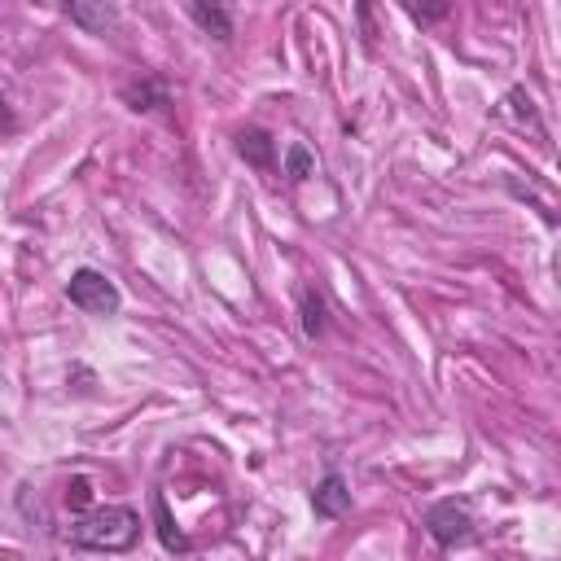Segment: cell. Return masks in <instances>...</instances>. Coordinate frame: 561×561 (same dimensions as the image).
Segmentation results:
<instances>
[{
	"instance_id": "obj_8",
	"label": "cell",
	"mask_w": 561,
	"mask_h": 561,
	"mask_svg": "<svg viewBox=\"0 0 561 561\" xmlns=\"http://www.w3.org/2000/svg\"><path fill=\"white\" fill-rule=\"evenodd\" d=\"M124 101L132 110H158V105H171V92H167V84L158 75H145V79L124 84Z\"/></svg>"
},
{
	"instance_id": "obj_6",
	"label": "cell",
	"mask_w": 561,
	"mask_h": 561,
	"mask_svg": "<svg viewBox=\"0 0 561 561\" xmlns=\"http://www.w3.org/2000/svg\"><path fill=\"white\" fill-rule=\"evenodd\" d=\"M189 18H193L206 36H215L219 44L233 40V14L224 10V5H206V0H193V5H189Z\"/></svg>"
},
{
	"instance_id": "obj_5",
	"label": "cell",
	"mask_w": 561,
	"mask_h": 561,
	"mask_svg": "<svg viewBox=\"0 0 561 561\" xmlns=\"http://www.w3.org/2000/svg\"><path fill=\"white\" fill-rule=\"evenodd\" d=\"M238 154H242L251 167L272 171V163H277V141H272L264 128H246V132H238Z\"/></svg>"
},
{
	"instance_id": "obj_14",
	"label": "cell",
	"mask_w": 561,
	"mask_h": 561,
	"mask_svg": "<svg viewBox=\"0 0 561 561\" xmlns=\"http://www.w3.org/2000/svg\"><path fill=\"white\" fill-rule=\"evenodd\" d=\"M18 128V119H14V110H10V101L0 97V132H14Z\"/></svg>"
},
{
	"instance_id": "obj_9",
	"label": "cell",
	"mask_w": 561,
	"mask_h": 561,
	"mask_svg": "<svg viewBox=\"0 0 561 561\" xmlns=\"http://www.w3.org/2000/svg\"><path fill=\"white\" fill-rule=\"evenodd\" d=\"M298 320H303V339H307V343L324 339V298H320L311 285L298 290Z\"/></svg>"
},
{
	"instance_id": "obj_3",
	"label": "cell",
	"mask_w": 561,
	"mask_h": 561,
	"mask_svg": "<svg viewBox=\"0 0 561 561\" xmlns=\"http://www.w3.org/2000/svg\"><path fill=\"white\" fill-rule=\"evenodd\" d=\"M425 535L438 544V548H457V544H470L474 539V518L461 500H438L430 505L425 513Z\"/></svg>"
},
{
	"instance_id": "obj_4",
	"label": "cell",
	"mask_w": 561,
	"mask_h": 561,
	"mask_svg": "<svg viewBox=\"0 0 561 561\" xmlns=\"http://www.w3.org/2000/svg\"><path fill=\"white\" fill-rule=\"evenodd\" d=\"M311 509H316V518H324V522L347 518V513H352V487H347V479H343V474H324V479L316 483V492H311Z\"/></svg>"
},
{
	"instance_id": "obj_2",
	"label": "cell",
	"mask_w": 561,
	"mask_h": 561,
	"mask_svg": "<svg viewBox=\"0 0 561 561\" xmlns=\"http://www.w3.org/2000/svg\"><path fill=\"white\" fill-rule=\"evenodd\" d=\"M66 298H71V307H79L88 316H115L124 307L119 285L97 268H75L71 281H66Z\"/></svg>"
},
{
	"instance_id": "obj_11",
	"label": "cell",
	"mask_w": 561,
	"mask_h": 561,
	"mask_svg": "<svg viewBox=\"0 0 561 561\" xmlns=\"http://www.w3.org/2000/svg\"><path fill=\"white\" fill-rule=\"evenodd\" d=\"M311 171H316V158L307 154V145H290V150H285V176L298 184V180H307Z\"/></svg>"
},
{
	"instance_id": "obj_13",
	"label": "cell",
	"mask_w": 561,
	"mask_h": 561,
	"mask_svg": "<svg viewBox=\"0 0 561 561\" xmlns=\"http://www.w3.org/2000/svg\"><path fill=\"white\" fill-rule=\"evenodd\" d=\"M408 14H412L417 23H438V18H447L452 10H447V5H430V10H421V5H408Z\"/></svg>"
},
{
	"instance_id": "obj_1",
	"label": "cell",
	"mask_w": 561,
	"mask_h": 561,
	"mask_svg": "<svg viewBox=\"0 0 561 561\" xmlns=\"http://www.w3.org/2000/svg\"><path fill=\"white\" fill-rule=\"evenodd\" d=\"M66 539L88 552H128L141 539V513L132 505H101L66 526Z\"/></svg>"
},
{
	"instance_id": "obj_7",
	"label": "cell",
	"mask_w": 561,
	"mask_h": 561,
	"mask_svg": "<svg viewBox=\"0 0 561 561\" xmlns=\"http://www.w3.org/2000/svg\"><path fill=\"white\" fill-rule=\"evenodd\" d=\"M66 18L75 23V27H84V31H110V27H115L119 23V10L115 5H105V0H101V5H84V0H71V5H66Z\"/></svg>"
},
{
	"instance_id": "obj_12",
	"label": "cell",
	"mask_w": 561,
	"mask_h": 561,
	"mask_svg": "<svg viewBox=\"0 0 561 561\" xmlns=\"http://www.w3.org/2000/svg\"><path fill=\"white\" fill-rule=\"evenodd\" d=\"M88 500H92V487H88V479H75V483H71V492H66V505H71V509H84Z\"/></svg>"
},
{
	"instance_id": "obj_10",
	"label": "cell",
	"mask_w": 561,
	"mask_h": 561,
	"mask_svg": "<svg viewBox=\"0 0 561 561\" xmlns=\"http://www.w3.org/2000/svg\"><path fill=\"white\" fill-rule=\"evenodd\" d=\"M154 513H158V535H163V544H167L171 552H189V535L171 522V513H167V500H163V496H154Z\"/></svg>"
}]
</instances>
